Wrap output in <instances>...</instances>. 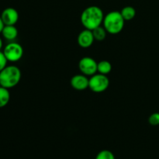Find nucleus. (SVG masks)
<instances>
[{
  "instance_id": "nucleus-1",
  "label": "nucleus",
  "mask_w": 159,
  "mask_h": 159,
  "mask_svg": "<svg viewBox=\"0 0 159 159\" xmlns=\"http://www.w3.org/2000/svg\"><path fill=\"white\" fill-rule=\"evenodd\" d=\"M104 14L102 9L96 6H91L85 8L81 14V23L87 30L96 29L101 26L103 22Z\"/></svg>"
},
{
  "instance_id": "nucleus-7",
  "label": "nucleus",
  "mask_w": 159,
  "mask_h": 159,
  "mask_svg": "<svg viewBox=\"0 0 159 159\" xmlns=\"http://www.w3.org/2000/svg\"><path fill=\"white\" fill-rule=\"evenodd\" d=\"M0 16L5 25H16L19 20L18 11L12 7L5 9Z\"/></svg>"
},
{
  "instance_id": "nucleus-15",
  "label": "nucleus",
  "mask_w": 159,
  "mask_h": 159,
  "mask_svg": "<svg viewBox=\"0 0 159 159\" xmlns=\"http://www.w3.org/2000/svg\"><path fill=\"white\" fill-rule=\"evenodd\" d=\"M95 159H115V156L110 151L102 150L97 154Z\"/></svg>"
},
{
  "instance_id": "nucleus-10",
  "label": "nucleus",
  "mask_w": 159,
  "mask_h": 159,
  "mask_svg": "<svg viewBox=\"0 0 159 159\" xmlns=\"http://www.w3.org/2000/svg\"><path fill=\"white\" fill-rule=\"evenodd\" d=\"M1 34L6 40L13 41L18 36V30L15 25H5Z\"/></svg>"
},
{
  "instance_id": "nucleus-9",
  "label": "nucleus",
  "mask_w": 159,
  "mask_h": 159,
  "mask_svg": "<svg viewBox=\"0 0 159 159\" xmlns=\"http://www.w3.org/2000/svg\"><path fill=\"white\" fill-rule=\"evenodd\" d=\"M89 79L83 74L76 75L71 79V85L73 89L78 91H82L89 88Z\"/></svg>"
},
{
  "instance_id": "nucleus-3",
  "label": "nucleus",
  "mask_w": 159,
  "mask_h": 159,
  "mask_svg": "<svg viewBox=\"0 0 159 159\" xmlns=\"http://www.w3.org/2000/svg\"><path fill=\"white\" fill-rule=\"evenodd\" d=\"M125 20L123 18L120 12L111 11L104 16L103 24L104 28L107 33L110 34H117L124 30Z\"/></svg>"
},
{
  "instance_id": "nucleus-17",
  "label": "nucleus",
  "mask_w": 159,
  "mask_h": 159,
  "mask_svg": "<svg viewBox=\"0 0 159 159\" xmlns=\"http://www.w3.org/2000/svg\"><path fill=\"white\" fill-rule=\"evenodd\" d=\"M7 59H6V56H5L3 51H0V71L3 69L4 68H6L7 66Z\"/></svg>"
},
{
  "instance_id": "nucleus-8",
  "label": "nucleus",
  "mask_w": 159,
  "mask_h": 159,
  "mask_svg": "<svg viewBox=\"0 0 159 159\" xmlns=\"http://www.w3.org/2000/svg\"><path fill=\"white\" fill-rule=\"evenodd\" d=\"M95 38L93 31L90 30H84L79 34L77 38L78 44L82 48H88L93 45Z\"/></svg>"
},
{
  "instance_id": "nucleus-2",
  "label": "nucleus",
  "mask_w": 159,
  "mask_h": 159,
  "mask_svg": "<svg viewBox=\"0 0 159 159\" xmlns=\"http://www.w3.org/2000/svg\"><path fill=\"white\" fill-rule=\"evenodd\" d=\"M21 79V71L15 65H9L0 71V85L11 89L17 85Z\"/></svg>"
},
{
  "instance_id": "nucleus-18",
  "label": "nucleus",
  "mask_w": 159,
  "mask_h": 159,
  "mask_svg": "<svg viewBox=\"0 0 159 159\" xmlns=\"http://www.w3.org/2000/svg\"><path fill=\"white\" fill-rule=\"evenodd\" d=\"M4 26H5L4 23L2 22V20L1 16H0V34H1L2 31V29L3 27H4Z\"/></svg>"
},
{
  "instance_id": "nucleus-12",
  "label": "nucleus",
  "mask_w": 159,
  "mask_h": 159,
  "mask_svg": "<svg viewBox=\"0 0 159 159\" xmlns=\"http://www.w3.org/2000/svg\"><path fill=\"white\" fill-rule=\"evenodd\" d=\"M10 99V93L9 89H6L0 85V108L6 107Z\"/></svg>"
},
{
  "instance_id": "nucleus-5",
  "label": "nucleus",
  "mask_w": 159,
  "mask_h": 159,
  "mask_svg": "<svg viewBox=\"0 0 159 159\" xmlns=\"http://www.w3.org/2000/svg\"><path fill=\"white\" fill-rule=\"evenodd\" d=\"M3 53L8 61L16 62L23 57V48L16 42H10L4 48Z\"/></svg>"
},
{
  "instance_id": "nucleus-13",
  "label": "nucleus",
  "mask_w": 159,
  "mask_h": 159,
  "mask_svg": "<svg viewBox=\"0 0 159 159\" xmlns=\"http://www.w3.org/2000/svg\"><path fill=\"white\" fill-rule=\"evenodd\" d=\"M112 71V65L108 61H101L97 65V72L102 75H107Z\"/></svg>"
},
{
  "instance_id": "nucleus-14",
  "label": "nucleus",
  "mask_w": 159,
  "mask_h": 159,
  "mask_svg": "<svg viewBox=\"0 0 159 159\" xmlns=\"http://www.w3.org/2000/svg\"><path fill=\"white\" fill-rule=\"evenodd\" d=\"M93 34L94 36V38L96 40L98 41H102L103 40H105V38L107 37V31L106 30V29L104 28V26H98L96 29L93 30Z\"/></svg>"
},
{
  "instance_id": "nucleus-11",
  "label": "nucleus",
  "mask_w": 159,
  "mask_h": 159,
  "mask_svg": "<svg viewBox=\"0 0 159 159\" xmlns=\"http://www.w3.org/2000/svg\"><path fill=\"white\" fill-rule=\"evenodd\" d=\"M120 13L125 21L126 20L129 21V20H133L135 17V16H136V10H135V9L133 6H127L121 9Z\"/></svg>"
},
{
  "instance_id": "nucleus-19",
  "label": "nucleus",
  "mask_w": 159,
  "mask_h": 159,
  "mask_svg": "<svg viewBox=\"0 0 159 159\" xmlns=\"http://www.w3.org/2000/svg\"><path fill=\"white\" fill-rule=\"evenodd\" d=\"M2 46H3L2 40V38H1V37H0V51H1L2 48Z\"/></svg>"
},
{
  "instance_id": "nucleus-4",
  "label": "nucleus",
  "mask_w": 159,
  "mask_h": 159,
  "mask_svg": "<svg viewBox=\"0 0 159 159\" xmlns=\"http://www.w3.org/2000/svg\"><path fill=\"white\" fill-rule=\"evenodd\" d=\"M110 85V80L106 75L97 73L91 76L89 82V88L96 93L105 92Z\"/></svg>"
},
{
  "instance_id": "nucleus-6",
  "label": "nucleus",
  "mask_w": 159,
  "mask_h": 159,
  "mask_svg": "<svg viewBox=\"0 0 159 159\" xmlns=\"http://www.w3.org/2000/svg\"><path fill=\"white\" fill-rule=\"evenodd\" d=\"M98 63L90 57H84L79 61V68L81 72L86 76H92L97 72Z\"/></svg>"
},
{
  "instance_id": "nucleus-16",
  "label": "nucleus",
  "mask_w": 159,
  "mask_h": 159,
  "mask_svg": "<svg viewBox=\"0 0 159 159\" xmlns=\"http://www.w3.org/2000/svg\"><path fill=\"white\" fill-rule=\"evenodd\" d=\"M148 123L152 126L159 125V113H153L148 117Z\"/></svg>"
}]
</instances>
